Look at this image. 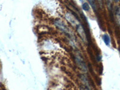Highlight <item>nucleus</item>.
Instances as JSON below:
<instances>
[{
    "label": "nucleus",
    "mask_w": 120,
    "mask_h": 90,
    "mask_svg": "<svg viewBox=\"0 0 120 90\" xmlns=\"http://www.w3.org/2000/svg\"><path fill=\"white\" fill-rule=\"evenodd\" d=\"M76 30L79 36L82 38V40L84 42H86V41H87V37H86V33H85V31L83 28L82 27V26L80 23L76 26Z\"/></svg>",
    "instance_id": "7ed1b4c3"
},
{
    "label": "nucleus",
    "mask_w": 120,
    "mask_h": 90,
    "mask_svg": "<svg viewBox=\"0 0 120 90\" xmlns=\"http://www.w3.org/2000/svg\"><path fill=\"white\" fill-rule=\"evenodd\" d=\"M98 3H101V0H98Z\"/></svg>",
    "instance_id": "9d476101"
},
{
    "label": "nucleus",
    "mask_w": 120,
    "mask_h": 90,
    "mask_svg": "<svg viewBox=\"0 0 120 90\" xmlns=\"http://www.w3.org/2000/svg\"><path fill=\"white\" fill-rule=\"evenodd\" d=\"M65 17H66V19L68 21V22L70 23H71L73 26H77L79 24V22L78 19L72 14L70 13H67Z\"/></svg>",
    "instance_id": "f03ea898"
},
{
    "label": "nucleus",
    "mask_w": 120,
    "mask_h": 90,
    "mask_svg": "<svg viewBox=\"0 0 120 90\" xmlns=\"http://www.w3.org/2000/svg\"><path fill=\"white\" fill-rule=\"evenodd\" d=\"M114 1H115V2H118V1H119V0H114Z\"/></svg>",
    "instance_id": "9b49d317"
},
{
    "label": "nucleus",
    "mask_w": 120,
    "mask_h": 90,
    "mask_svg": "<svg viewBox=\"0 0 120 90\" xmlns=\"http://www.w3.org/2000/svg\"><path fill=\"white\" fill-rule=\"evenodd\" d=\"M75 59L77 66L81 68L82 71L86 72L87 71V67H86V64L85 63L83 58L79 54H76L75 56Z\"/></svg>",
    "instance_id": "f257e3e1"
},
{
    "label": "nucleus",
    "mask_w": 120,
    "mask_h": 90,
    "mask_svg": "<svg viewBox=\"0 0 120 90\" xmlns=\"http://www.w3.org/2000/svg\"><path fill=\"white\" fill-rule=\"evenodd\" d=\"M88 1L89 2V3L90 4V5L91 6L92 8H93V10H96V2H95V0H88Z\"/></svg>",
    "instance_id": "423d86ee"
},
{
    "label": "nucleus",
    "mask_w": 120,
    "mask_h": 90,
    "mask_svg": "<svg viewBox=\"0 0 120 90\" xmlns=\"http://www.w3.org/2000/svg\"><path fill=\"white\" fill-rule=\"evenodd\" d=\"M55 25H56V27L61 31L62 32L64 33L65 34H69V31H68V28L66 27V26L62 22L60 21H56L55 22Z\"/></svg>",
    "instance_id": "20e7f679"
},
{
    "label": "nucleus",
    "mask_w": 120,
    "mask_h": 90,
    "mask_svg": "<svg viewBox=\"0 0 120 90\" xmlns=\"http://www.w3.org/2000/svg\"><path fill=\"white\" fill-rule=\"evenodd\" d=\"M106 1H107V3H108L109 4H110L111 3V0H106Z\"/></svg>",
    "instance_id": "1a4fd4ad"
},
{
    "label": "nucleus",
    "mask_w": 120,
    "mask_h": 90,
    "mask_svg": "<svg viewBox=\"0 0 120 90\" xmlns=\"http://www.w3.org/2000/svg\"><path fill=\"white\" fill-rule=\"evenodd\" d=\"M103 39L105 43L107 46H109V44H110V38H109V36L108 35H104L103 36Z\"/></svg>",
    "instance_id": "39448f33"
},
{
    "label": "nucleus",
    "mask_w": 120,
    "mask_h": 90,
    "mask_svg": "<svg viewBox=\"0 0 120 90\" xmlns=\"http://www.w3.org/2000/svg\"><path fill=\"white\" fill-rule=\"evenodd\" d=\"M82 8L85 11H88L90 9V7H89L88 4L86 3H84L82 4Z\"/></svg>",
    "instance_id": "0eeeda50"
},
{
    "label": "nucleus",
    "mask_w": 120,
    "mask_h": 90,
    "mask_svg": "<svg viewBox=\"0 0 120 90\" xmlns=\"http://www.w3.org/2000/svg\"><path fill=\"white\" fill-rule=\"evenodd\" d=\"M81 90H90L87 86H83L81 87Z\"/></svg>",
    "instance_id": "6e6552de"
}]
</instances>
